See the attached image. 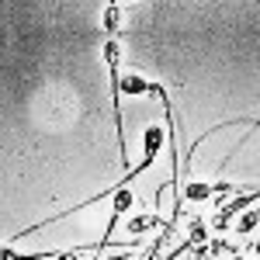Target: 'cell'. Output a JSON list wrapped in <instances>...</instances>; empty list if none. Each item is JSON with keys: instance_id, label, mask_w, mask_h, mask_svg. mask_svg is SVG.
<instances>
[{"instance_id": "52a82bcc", "label": "cell", "mask_w": 260, "mask_h": 260, "mask_svg": "<svg viewBox=\"0 0 260 260\" xmlns=\"http://www.w3.org/2000/svg\"><path fill=\"white\" fill-rule=\"evenodd\" d=\"M111 212H118V215H125V212H128V208H132V201H136V194H132V191H128V184H121L118 191H115V194H111Z\"/></svg>"}, {"instance_id": "8992f818", "label": "cell", "mask_w": 260, "mask_h": 260, "mask_svg": "<svg viewBox=\"0 0 260 260\" xmlns=\"http://www.w3.org/2000/svg\"><path fill=\"white\" fill-rule=\"evenodd\" d=\"M180 198H187V201H208L212 198V184H201V180H191L184 191H180Z\"/></svg>"}, {"instance_id": "7a4b0ae2", "label": "cell", "mask_w": 260, "mask_h": 260, "mask_svg": "<svg viewBox=\"0 0 260 260\" xmlns=\"http://www.w3.org/2000/svg\"><path fill=\"white\" fill-rule=\"evenodd\" d=\"M257 198H260L257 187H246V191H240V198H236V201H225L222 208H215V219H212V225H215L219 233H225V229L233 225V219L240 215L243 208H253V205H257Z\"/></svg>"}, {"instance_id": "5b68a950", "label": "cell", "mask_w": 260, "mask_h": 260, "mask_svg": "<svg viewBox=\"0 0 260 260\" xmlns=\"http://www.w3.org/2000/svg\"><path fill=\"white\" fill-rule=\"evenodd\" d=\"M118 24H121V7H118V4H108V7H104V24H101V28H104L108 35L118 39V31H121Z\"/></svg>"}, {"instance_id": "ba28073f", "label": "cell", "mask_w": 260, "mask_h": 260, "mask_svg": "<svg viewBox=\"0 0 260 260\" xmlns=\"http://www.w3.org/2000/svg\"><path fill=\"white\" fill-rule=\"evenodd\" d=\"M118 87H121V94H146V87H149V80H142L139 73H132V77H118Z\"/></svg>"}, {"instance_id": "9c48e42d", "label": "cell", "mask_w": 260, "mask_h": 260, "mask_svg": "<svg viewBox=\"0 0 260 260\" xmlns=\"http://www.w3.org/2000/svg\"><path fill=\"white\" fill-rule=\"evenodd\" d=\"M257 212H250V215H243L240 222H236V225H229V229H236V233H240V236H250V233H253V229H257Z\"/></svg>"}, {"instance_id": "277c9868", "label": "cell", "mask_w": 260, "mask_h": 260, "mask_svg": "<svg viewBox=\"0 0 260 260\" xmlns=\"http://www.w3.org/2000/svg\"><path fill=\"white\" fill-rule=\"evenodd\" d=\"M125 225H128V233H132V236H142V233L160 229V225H167V222H163V215H156V212H153V215H132Z\"/></svg>"}, {"instance_id": "6da1fadb", "label": "cell", "mask_w": 260, "mask_h": 260, "mask_svg": "<svg viewBox=\"0 0 260 260\" xmlns=\"http://www.w3.org/2000/svg\"><path fill=\"white\" fill-rule=\"evenodd\" d=\"M104 62H108V73H111V115H115V128H118V153H121V163L128 167V146H125V128H121V87H118V39L104 42Z\"/></svg>"}, {"instance_id": "3957f363", "label": "cell", "mask_w": 260, "mask_h": 260, "mask_svg": "<svg viewBox=\"0 0 260 260\" xmlns=\"http://www.w3.org/2000/svg\"><path fill=\"white\" fill-rule=\"evenodd\" d=\"M208 240V229H205V219H191V233H187V240L180 243L177 250H167V257H184L194 243H205Z\"/></svg>"}, {"instance_id": "30bf717a", "label": "cell", "mask_w": 260, "mask_h": 260, "mask_svg": "<svg viewBox=\"0 0 260 260\" xmlns=\"http://www.w3.org/2000/svg\"><path fill=\"white\" fill-rule=\"evenodd\" d=\"M0 257H18V250H11V246H0Z\"/></svg>"}]
</instances>
